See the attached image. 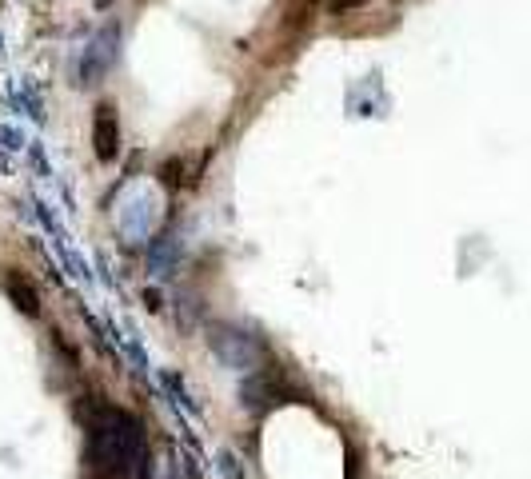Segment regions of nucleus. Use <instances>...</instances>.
Returning a JSON list of instances; mask_svg holds the SVG:
<instances>
[{
	"label": "nucleus",
	"mask_w": 531,
	"mask_h": 479,
	"mask_svg": "<svg viewBox=\"0 0 531 479\" xmlns=\"http://www.w3.org/2000/svg\"><path fill=\"white\" fill-rule=\"evenodd\" d=\"M4 292L13 295L16 312H25V316H37L40 304H37V292H32V283L25 280V276H16V272H8L4 276Z\"/></svg>",
	"instance_id": "2"
},
{
	"label": "nucleus",
	"mask_w": 531,
	"mask_h": 479,
	"mask_svg": "<svg viewBox=\"0 0 531 479\" xmlns=\"http://www.w3.org/2000/svg\"><path fill=\"white\" fill-rule=\"evenodd\" d=\"M368 0H328V8H332V16H344V13H356V8H364Z\"/></svg>",
	"instance_id": "3"
},
{
	"label": "nucleus",
	"mask_w": 531,
	"mask_h": 479,
	"mask_svg": "<svg viewBox=\"0 0 531 479\" xmlns=\"http://www.w3.org/2000/svg\"><path fill=\"white\" fill-rule=\"evenodd\" d=\"M92 144H96L100 160H112L116 148H120V128H116V108L112 104H100L96 120H92Z\"/></svg>",
	"instance_id": "1"
},
{
	"label": "nucleus",
	"mask_w": 531,
	"mask_h": 479,
	"mask_svg": "<svg viewBox=\"0 0 531 479\" xmlns=\"http://www.w3.org/2000/svg\"><path fill=\"white\" fill-rule=\"evenodd\" d=\"M96 4H108V0H96Z\"/></svg>",
	"instance_id": "5"
},
{
	"label": "nucleus",
	"mask_w": 531,
	"mask_h": 479,
	"mask_svg": "<svg viewBox=\"0 0 531 479\" xmlns=\"http://www.w3.org/2000/svg\"><path fill=\"white\" fill-rule=\"evenodd\" d=\"M176 172H180V160H168V168H164V184H168V188L180 184V176H176Z\"/></svg>",
	"instance_id": "4"
}]
</instances>
